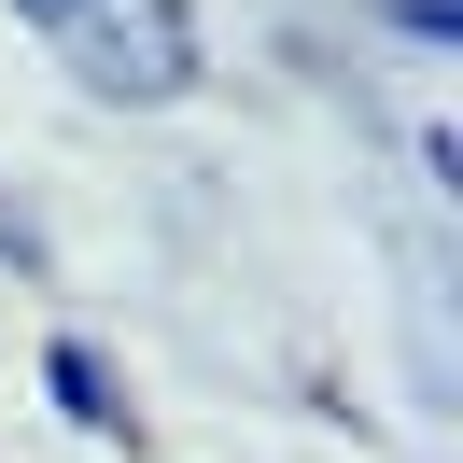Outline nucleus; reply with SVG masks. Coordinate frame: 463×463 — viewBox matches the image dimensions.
I'll use <instances>...</instances> for the list:
<instances>
[{
    "label": "nucleus",
    "mask_w": 463,
    "mask_h": 463,
    "mask_svg": "<svg viewBox=\"0 0 463 463\" xmlns=\"http://www.w3.org/2000/svg\"><path fill=\"white\" fill-rule=\"evenodd\" d=\"M43 253V239H29V211H0V267H29Z\"/></svg>",
    "instance_id": "20e7f679"
},
{
    "label": "nucleus",
    "mask_w": 463,
    "mask_h": 463,
    "mask_svg": "<svg viewBox=\"0 0 463 463\" xmlns=\"http://www.w3.org/2000/svg\"><path fill=\"white\" fill-rule=\"evenodd\" d=\"M393 29L407 43H463V0H393Z\"/></svg>",
    "instance_id": "7ed1b4c3"
},
{
    "label": "nucleus",
    "mask_w": 463,
    "mask_h": 463,
    "mask_svg": "<svg viewBox=\"0 0 463 463\" xmlns=\"http://www.w3.org/2000/svg\"><path fill=\"white\" fill-rule=\"evenodd\" d=\"M14 29L113 113H169V99L211 85V43H197L183 0H14Z\"/></svg>",
    "instance_id": "f257e3e1"
},
{
    "label": "nucleus",
    "mask_w": 463,
    "mask_h": 463,
    "mask_svg": "<svg viewBox=\"0 0 463 463\" xmlns=\"http://www.w3.org/2000/svg\"><path fill=\"white\" fill-rule=\"evenodd\" d=\"M43 393H57L71 435H127V379H113L99 337H43Z\"/></svg>",
    "instance_id": "f03ea898"
}]
</instances>
